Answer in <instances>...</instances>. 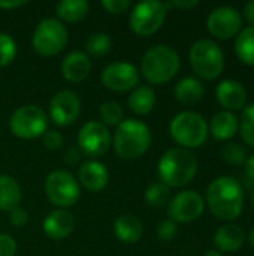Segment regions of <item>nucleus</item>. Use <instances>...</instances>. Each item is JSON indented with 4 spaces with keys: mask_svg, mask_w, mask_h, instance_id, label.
<instances>
[{
    "mask_svg": "<svg viewBox=\"0 0 254 256\" xmlns=\"http://www.w3.org/2000/svg\"><path fill=\"white\" fill-rule=\"evenodd\" d=\"M207 202L214 216L223 220H234L244 207L243 186L234 177H219L207 190Z\"/></svg>",
    "mask_w": 254,
    "mask_h": 256,
    "instance_id": "1",
    "label": "nucleus"
},
{
    "mask_svg": "<svg viewBox=\"0 0 254 256\" xmlns=\"http://www.w3.org/2000/svg\"><path fill=\"white\" fill-rule=\"evenodd\" d=\"M157 171L162 183L171 188H181L195 178L198 160L186 148H171L162 156Z\"/></svg>",
    "mask_w": 254,
    "mask_h": 256,
    "instance_id": "2",
    "label": "nucleus"
},
{
    "mask_svg": "<svg viewBox=\"0 0 254 256\" xmlns=\"http://www.w3.org/2000/svg\"><path fill=\"white\" fill-rule=\"evenodd\" d=\"M180 70V56L169 45H156L150 48L141 63V72L151 84H165Z\"/></svg>",
    "mask_w": 254,
    "mask_h": 256,
    "instance_id": "3",
    "label": "nucleus"
},
{
    "mask_svg": "<svg viewBox=\"0 0 254 256\" xmlns=\"http://www.w3.org/2000/svg\"><path fill=\"white\" fill-rule=\"evenodd\" d=\"M151 144L148 126L139 120H124L118 124L114 135V148L123 159L141 158Z\"/></svg>",
    "mask_w": 254,
    "mask_h": 256,
    "instance_id": "4",
    "label": "nucleus"
},
{
    "mask_svg": "<svg viewBox=\"0 0 254 256\" xmlns=\"http://www.w3.org/2000/svg\"><path fill=\"white\" fill-rule=\"evenodd\" d=\"M171 136L183 147H199L208 138V124L205 118L192 111L177 114L171 122Z\"/></svg>",
    "mask_w": 254,
    "mask_h": 256,
    "instance_id": "5",
    "label": "nucleus"
},
{
    "mask_svg": "<svg viewBox=\"0 0 254 256\" xmlns=\"http://www.w3.org/2000/svg\"><path fill=\"white\" fill-rule=\"evenodd\" d=\"M190 63L199 76L204 80H214L223 72L225 56L216 42L201 39L190 48Z\"/></svg>",
    "mask_w": 254,
    "mask_h": 256,
    "instance_id": "6",
    "label": "nucleus"
},
{
    "mask_svg": "<svg viewBox=\"0 0 254 256\" xmlns=\"http://www.w3.org/2000/svg\"><path fill=\"white\" fill-rule=\"evenodd\" d=\"M10 132L22 140H33L48 129V117L37 105H24L13 111L9 120Z\"/></svg>",
    "mask_w": 254,
    "mask_h": 256,
    "instance_id": "7",
    "label": "nucleus"
},
{
    "mask_svg": "<svg viewBox=\"0 0 254 256\" xmlns=\"http://www.w3.org/2000/svg\"><path fill=\"white\" fill-rule=\"evenodd\" d=\"M31 44L40 56H55L67 44V28L55 18H45L37 24Z\"/></svg>",
    "mask_w": 254,
    "mask_h": 256,
    "instance_id": "8",
    "label": "nucleus"
},
{
    "mask_svg": "<svg viewBox=\"0 0 254 256\" xmlns=\"http://www.w3.org/2000/svg\"><path fill=\"white\" fill-rule=\"evenodd\" d=\"M166 12L168 9L163 2H141L130 12V28L139 36H150L162 27Z\"/></svg>",
    "mask_w": 254,
    "mask_h": 256,
    "instance_id": "9",
    "label": "nucleus"
},
{
    "mask_svg": "<svg viewBox=\"0 0 254 256\" xmlns=\"http://www.w3.org/2000/svg\"><path fill=\"white\" fill-rule=\"evenodd\" d=\"M45 194L51 204L66 208L73 206L79 198V184L76 178L63 170L54 171L46 177Z\"/></svg>",
    "mask_w": 254,
    "mask_h": 256,
    "instance_id": "10",
    "label": "nucleus"
},
{
    "mask_svg": "<svg viewBox=\"0 0 254 256\" xmlns=\"http://www.w3.org/2000/svg\"><path fill=\"white\" fill-rule=\"evenodd\" d=\"M109 144L111 135L102 122H88L81 128L78 134V146L81 152L90 158L105 154L109 148Z\"/></svg>",
    "mask_w": 254,
    "mask_h": 256,
    "instance_id": "11",
    "label": "nucleus"
},
{
    "mask_svg": "<svg viewBox=\"0 0 254 256\" xmlns=\"http://www.w3.org/2000/svg\"><path fill=\"white\" fill-rule=\"evenodd\" d=\"M139 81L138 69L127 62H115L108 64L102 72V82L112 92L132 90Z\"/></svg>",
    "mask_w": 254,
    "mask_h": 256,
    "instance_id": "12",
    "label": "nucleus"
},
{
    "mask_svg": "<svg viewBox=\"0 0 254 256\" xmlns=\"http://www.w3.org/2000/svg\"><path fill=\"white\" fill-rule=\"evenodd\" d=\"M204 212V200L195 190H184L177 194L168 207V214L175 222L196 220Z\"/></svg>",
    "mask_w": 254,
    "mask_h": 256,
    "instance_id": "13",
    "label": "nucleus"
},
{
    "mask_svg": "<svg viewBox=\"0 0 254 256\" xmlns=\"http://www.w3.org/2000/svg\"><path fill=\"white\" fill-rule=\"evenodd\" d=\"M81 112V100L76 93L61 90L55 93L49 102V117L58 126H69L76 122Z\"/></svg>",
    "mask_w": 254,
    "mask_h": 256,
    "instance_id": "14",
    "label": "nucleus"
},
{
    "mask_svg": "<svg viewBox=\"0 0 254 256\" xmlns=\"http://www.w3.org/2000/svg\"><path fill=\"white\" fill-rule=\"evenodd\" d=\"M207 26L211 34L220 39H229L240 32L243 18L235 8L220 6L208 15Z\"/></svg>",
    "mask_w": 254,
    "mask_h": 256,
    "instance_id": "15",
    "label": "nucleus"
},
{
    "mask_svg": "<svg viewBox=\"0 0 254 256\" xmlns=\"http://www.w3.org/2000/svg\"><path fill=\"white\" fill-rule=\"evenodd\" d=\"M78 177L81 184L90 192H99L105 189L109 182V172L106 166L97 160H88L82 164Z\"/></svg>",
    "mask_w": 254,
    "mask_h": 256,
    "instance_id": "16",
    "label": "nucleus"
},
{
    "mask_svg": "<svg viewBox=\"0 0 254 256\" xmlns=\"http://www.w3.org/2000/svg\"><path fill=\"white\" fill-rule=\"evenodd\" d=\"M75 228V218L66 210H55L43 220V231L51 240L67 238Z\"/></svg>",
    "mask_w": 254,
    "mask_h": 256,
    "instance_id": "17",
    "label": "nucleus"
},
{
    "mask_svg": "<svg viewBox=\"0 0 254 256\" xmlns=\"http://www.w3.org/2000/svg\"><path fill=\"white\" fill-rule=\"evenodd\" d=\"M217 100L228 110H240L247 102L246 87L235 80H225L217 86Z\"/></svg>",
    "mask_w": 254,
    "mask_h": 256,
    "instance_id": "18",
    "label": "nucleus"
},
{
    "mask_svg": "<svg viewBox=\"0 0 254 256\" xmlns=\"http://www.w3.org/2000/svg\"><path fill=\"white\" fill-rule=\"evenodd\" d=\"M91 70V62L85 52L73 51L61 62V74L70 82H81L88 76Z\"/></svg>",
    "mask_w": 254,
    "mask_h": 256,
    "instance_id": "19",
    "label": "nucleus"
},
{
    "mask_svg": "<svg viewBox=\"0 0 254 256\" xmlns=\"http://www.w3.org/2000/svg\"><path fill=\"white\" fill-rule=\"evenodd\" d=\"M142 224L138 218L132 214L118 216L114 222V232L115 237L126 244H135L142 237Z\"/></svg>",
    "mask_w": 254,
    "mask_h": 256,
    "instance_id": "20",
    "label": "nucleus"
},
{
    "mask_svg": "<svg viewBox=\"0 0 254 256\" xmlns=\"http://www.w3.org/2000/svg\"><path fill=\"white\" fill-rule=\"evenodd\" d=\"M244 231L237 225H225L217 230L214 236L216 246L223 252H235L244 244Z\"/></svg>",
    "mask_w": 254,
    "mask_h": 256,
    "instance_id": "21",
    "label": "nucleus"
},
{
    "mask_svg": "<svg viewBox=\"0 0 254 256\" xmlns=\"http://www.w3.org/2000/svg\"><path fill=\"white\" fill-rule=\"evenodd\" d=\"M174 93H175L177 100H180L181 104L193 105L202 99V96L205 93V87L199 80L187 76V78H183L181 81H178Z\"/></svg>",
    "mask_w": 254,
    "mask_h": 256,
    "instance_id": "22",
    "label": "nucleus"
},
{
    "mask_svg": "<svg viewBox=\"0 0 254 256\" xmlns=\"http://www.w3.org/2000/svg\"><path fill=\"white\" fill-rule=\"evenodd\" d=\"M21 201V189L15 178L0 176V210L12 212Z\"/></svg>",
    "mask_w": 254,
    "mask_h": 256,
    "instance_id": "23",
    "label": "nucleus"
},
{
    "mask_svg": "<svg viewBox=\"0 0 254 256\" xmlns=\"http://www.w3.org/2000/svg\"><path fill=\"white\" fill-rule=\"evenodd\" d=\"M238 129V118L231 111L217 112L211 120V134L217 140H229Z\"/></svg>",
    "mask_w": 254,
    "mask_h": 256,
    "instance_id": "24",
    "label": "nucleus"
},
{
    "mask_svg": "<svg viewBox=\"0 0 254 256\" xmlns=\"http://www.w3.org/2000/svg\"><path fill=\"white\" fill-rule=\"evenodd\" d=\"M156 105V93L148 86L136 87L129 96V106L133 112L144 116L148 114Z\"/></svg>",
    "mask_w": 254,
    "mask_h": 256,
    "instance_id": "25",
    "label": "nucleus"
},
{
    "mask_svg": "<svg viewBox=\"0 0 254 256\" xmlns=\"http://www.w3.org/2000/svg\"><path fill=\"white\" fill-rule=\"evenodd\" d=\"M58 18L67 22L81 21L88 14V2L85 0H61L55 6Z\"/></svg>",
    "mask_w": 254,
    "mask_h": 256,
    "instance_id": "26",
    "label": "nucleus"
},
{
    "mask_svg": "<svg viewBox=\"0 0 254 256\" xmlns=\"http://www.w3.org/2000/svg\"><path fill=\"white\" fill-rule=\"evenodd\" d=\"M235 50L238 57L247 63L254 66V27H247L244 28L240 36L237 38L235 42Z\"/></svg>",
    "mask_w": 254,
    "mask_h": 256,
    "instance_id": "27",
    "label": "nucleus"
},
{
    "mask_svg": "<svg viewBox=\"0 0 254 256\" xmlns=\"http://www.w3.org/2000/svg\"><path fill=\"white\" fill-rule=\"evenodd\" d=\"M111 46H112V39L108 33H103V32L90 34V38L85 42L87 52L94 57H103L105 54L111 51Z\"/></svg>",
    "mask_w": 254,
    "mask_h": 256,
    "instance_id": "28",
    "label": "nucleus"
},
{
    "mask_svg": "<svg viewBox=\"0 0 254 256\" xmlns=\"http://www.w3.org/2000/svg\"><path fill=\"white\" fill-rule=\"evenodd\" d=\"M171 196V190L169 186H166L162 182H156L153 184L148 186V189L145 190V200L151 207H162L169 201Z\"/></svg>",
    "mask_w": 254,
    "mask_h": 256,
    "instance_id": "29",
    "label": "nucleus"
},
{
    "mask_svg": "<svg viewBox=\"0 0 254 256\" xmlns=\"http://www.w3.org/2000/svg\"><path fill=\"white\" fill-rule=\"evenodd\" d=\"M99 116L105 126H118L123 118L121 105L117 104L115 100H106L100 105Z\"/></svg>",
    "mask_w": 254,
    "mask_h": 256,
    "instance_id": "30",
    "label": "nucleus"
},
{
    "mask_svg": "<svg viewBox=\"0 0 254 256\" xmlns=\"http://www.w3.org/2000/svg\"><path fill=\"white\" fill-rule=\"evenodd\" d=\"M241 135L247 144L254 147V104L249 105L241 117Z\"/></svg>",
    "mask_w": 254,
    "mask_h": 256,
    "instance_id": "31",
    "label": "nucleus"
},
{
    "mask_svg": "<svg viewBox=\"0 0 254 256\" xmlns=\"http://www.w3.org/2000/svg\"><path fill=\"white\" fill-rule=\"evenodd\" d=\"M16 56V44L7 33H0V66H7Z\"/></svg>",
    "mask_w": 254,
    "mask_h": 256,
    "instance_id": "32",
    "label": "nucleus"
},
{
    "mask_svg": "<svg viewBox=\"0 0 254 256\" xmlns=\"http://www.w3.org/2000/svg\"><path fill=\"white\" fill-rule=\"evenodd\" d=\"M222 156L223 159H226L229 164H234V165H240L246 160V150L237 144V142H229L223 147L222 150Z\"/></svg>",
    "mask_w": 254,
    "mask_h": 256,
    "instance_id": "33",
    "label": "nucleus"
},
{
    "mask_svg": "<svg viewBox=\"0 0 254 256\" xmlns=\"http://www.w3.org/2000/svg\"><path fill=\"white\" fill-rule=\"evenodd\" d=\"M156 234L159 237V240L162 242H171L174 240V237L177 236V225L174 220H162L157 225Z\"/></svg>",
    "mask_w": 254,
    "mask_h": 256,
    "instance_id": "34",
    "label": "nucleus"
},
{
    "mask_svg": "<svg viewBox=\"0 0 254 256\" xmlns=\"http://www.w3.org/2000/svg\"><path fill=\"white\" fill-rule=\"evenodd\" d=\"M130 4H132V3H130L129 0H103V2H102V6H103L108 12L115 14V15L126 12V10L130 8Z\"/></svg>",
    "mask_w": 254,
    "mask_h": 256,
    "instance_id": "35",
    "label": "nucleus"
},
{
    "mask_svg": "<svg viewBox=\"0 0 254 256\" xmlns=\"http://www.w3.org/2000/svg\"><path fill=\"white\" fill-rule=\"evenodd\" d=\"M43 144L49 150H57L63 144V136L57 130H46L43 134Z\"/></svg>",
    "mask_w": 254,
    "mask_h": 256,
    "instance_id": "36",
    "label": "nucleus"
},
{
    "mask_svg": "<svg viewBox=\"0 0 254 256\" xmlns=\"http://www.w3.org/2000/svg\"><path fill=\"white\" fill-rule=\"evenodd\" d=\"M16 252L15 240L7 234H0V256H13Z\"/></svg>",
    "mask_w": 254,
    "mask_h": 256,
    "instance_id": "37",
    "label": "nucleus"
},
{
    "mask_svg": "<svg viewBox=\"0 0 254 256\" xmlns=\"http://www.w3.org/2000/svg\"><path fill=\"white\" fill-rule=\"evenodd\" d=\"M9 222H10V225H13L15 228H22V226L28 222V214H27L25 210L16 207V208H13V210L10 212V214H9Z\"/></svg>",
    "mask_w": 254,
    "mask_h": 256,
    "instance_id": "38",
    "label": "nucleus"
},
{
    "mask_svg": "<svg viewBox=\"0 0 254 256\" xmlns=\"http://www.w3.org/2000/svg\"><path fill=\"white\" fill-rule=\"evenodd\" d=\"M81 159V152L75 147H69L66 152H64V162L67 165H76Z\"/></svg>",
    "mask_w": 254,
    "mask_h": 256,
    "instance_id": "39",
    "label": "nucleus"
},
{
    "mask_svg": "<svg viewBox=\"0 0 254 256\" xmlns=\"http://www.w3.org/2000/svg\"><path fill=\"white\" fill-rule=\"evenodd\" d=\"M198 4V2L196 0H190V2H186V0H175V2H168V3H165V6H166V9L168 8H172V6H175V8H181V9H190V8H195Z\"/></svg>",
    "mask_w": 254,
    "mask_h": 256,
    "instance_id": "40",
    "label": "nucleus"
},
{
    "mask_svg": "<svg viewBox=\"0 0 254 256\" xmlns=\"http://www.w3.org/2000/svg\"><path fill=\"white\" fill-rule=\"evenodd\" d=\"M244 16H246V20L250 24H253L254 27V0L246 4V8H244Z\"/></svg>",
    "mask_w": 254,
    "mask_h": 256,
    "instance_id": "41",
    "label": "nucleus"
},
{
    "mask_svg": "<svg viewBox=\"0 0 254 256\" xmlns=\"http://www.w3.org/2000/svg\"><path fill=\"white\" fill-rule=\"evenodd\" d=\"M25 4L24 0H10V2H0V8L1 9H13V8H19Z\"/></svg>",
    "mask_w": 254,
    "mask_h": 256,
    "instance_id": "42",
    "label": "nucleus"
},
{
    "mask_svg": "<svg viewBox=\"0 0 254 256\" xmlns=\"http://www.w3.org/2000/svg\"><path fill=\"white\" fill-rule=\"evenodd\" d=\"M247 176L252 178V180H254V154L247 160Z\"/></svg>",
    "mask_w": 254,
    "mask_h": 256,
    "instance_id": "43",
    "label": "nucleus"
},
{
    "mask_svg": "<svg viewBox=\"0 0 254 256\" xmlns=\"http://www.w3.org/2000/svg\"><path fill=\"white\" fill-rule=\"evenodd\" d=\"M204 256H223V255H220L219 252H216V250H208L207 254Z\"/></svg>",
    "mask_w": 254,
    "mask_h": 256,
    "instance_id": "44",
    "label": "nucleus"
},
{
    "mask_svg": "<svg viewBox=\"0 0 254 256\" xmlns=\"http://www.w3.org/2000/svg\"><path fill=\"white\" fill-rule=\"evenodd\" d=\"M250 242H252V244H253L254 248V226L253 230H252V232H250Z\"/></svg>",
    "mask_w": 254,
    "mask_h": 256,
    "instance_id": "45",
    "label": "nucleus"
},
{
    "mask_svg": "<svg viewBox=\"0 0 254 256\" xmlns=\"http://www.w3.org/2000/svg\"><path fill=\"white\" fill-rule=\"evenodd\" d=\"M252 202H253V207H254V192H253V195H252Z\"/></svg>",
    "mask_w": 254,
    "mask_h": 256,
    "instance_id": "46",
    "label": "nucleus"
}]
</instances>
